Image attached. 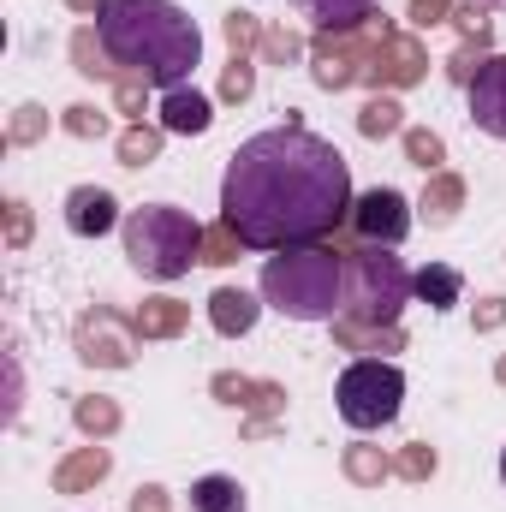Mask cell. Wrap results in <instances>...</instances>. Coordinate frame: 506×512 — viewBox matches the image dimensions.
<instances>
[{"mask_svg": "<svg viewBox=\"0 0 506 512\" xmlns=\"http://www.w3.org/2000/svg\"><path fill=\"white\" fill-rule=\"evenodd\" d=\"M137 322L120 316L114 304H90V310H78V322H72V352H78V364L84 370H131L137 364Z\"/></svg>", "mask_w": 506, "mask_h": 512, "instance_id": "8", "label": "cell"}, {"mask_svg": "<svg viewBox=\"0 0 506 512\" xmlns=\"http://www.w3.org/2000/svg\"><path fill=\"white\" fill-rule=\"evenodd\" d=\"M72 429H78L84 441H114V435L126 429V405H120L114 393H78V399H72Z\"/></svg>", "mask_w": 506, "mask_h": 512, "instance_id": "20", "label": "cell"}, {"mask_svg": "<svg viewBox=\"0 0 506 512\" xmlns=\"http://www.w3.org/2000/svg\"><path fill=\"white\" fill-rule=\"evenodd\" d=\"M96 30L120 78H143L149 90H179L203 66V30L179 0H102Z\"/></svg>", "mask_w": 506, "mask_h": 512, "instance_id": "2", "label": "cell"}, {"mask_svg": "<svg viewBox=\"0 0 506 512\" xmlns=\"http://www.w3.org/2000/svg\"><path fill=\"white\" fill-rule=\"evenodd\" d=\"M465 102H471V126L483 131V137H501L506 143V54L483 60V72L465 90Z\"/></svg>", "mask_w": 506, "mask_h": 512, "instance_id": "13", "label": "cell"}, {"mask_svg": "<svg viewBox=\"0 0 506 512\" xmlns=\"http://www.w3.org/2000/svg\"><path fill=\"white\" fill-rule=\"evenodd\" d=\"M489 54H495V48H483V42H459V48H453V54L441 60V72H447V84H459V90H471Z\"/></svg>", "mask_w": 506, "mask_h": 512, "instance_id": "35", "label": "cell"}, {"mask_svg": "<svg viewBox=\"0 0 506 512\" xmlns=\"http://www.w3.org/2000/svg\"><path fill=\"white\" fill-rule=\"evenodd\" d=\"M114 477V447L108 441H84L54 465V495H96Z\"/></svg>", "mask_w": 506, "mask_h": 512, "instance_id": "12", "label": "cell"}, {"mask_svg": "<svg viewBox=\"0 0 506 512\" xmlns=\"http://www.w3.org/2000/svg\"><path fill=\"white\" fill-rule=\"evenodd\" d=\"M358 137H370V143L405 137V102L387 96V90H370V102L358 108Z\"/></svg>", "mask_w": 506, "mask_h": 512, "instance_id": "26", "label": "cell"}, {"mask_svg": "<svg viewBox=\"0 0 506 512\" xmlns=\"http://www.w3.org/2000/svg\"><path fill=\"white\" fill-rule=\"evenodd\" d=\"M262 30H268V18H256V12H245V6H233L227 18H221V36H227V48L233 54H262Z\"/></svg>", "mask_w": 506, "mask_h": 512, "instance_id": "33", "label": "cell"}, {"mask_svg": "<svg viewBox=\"0 0 506 512\" xmlns=\"http://www.w3.org/2000/svg\"><path fill=\"white\" fill-rule=\"evenodd\" d=\"M328 328H334V346H340V352H352V358H393V352H405V346H411L405 322L376 328V322H358V316H346V310H340Z\"/></svg>", "mask_w": 506, "mask_h": 512, "instance_id": "16", "label": "cell"}, {"mask_svg": "<svg viewBox=\"0 0 506 512\" xmlns=\"http://www.w3.org/2000/svg\"><path fill=\"white\" fill-rule=\"evenodd\" d=\"M66 12H78V18H96V12H102V0H66Z\"/></svg>", "mask_w": 506, "mask_h": 512, "instance_id": "45", "label": "cell"}, {"mask_svg": "<svg viewBox=\"0 0 506 512\" xmlns=\"http://www.w3.org/2000/svg\"><path fill=\"white\" fill-rule=\"evenodd\" d=\"M465 197H471L465 173L441 167V173H429V179H423V191H417V221H423L429 233H447V227L465 215Z\"/></svg>", "mask_w": 506, "mask_h": 512, "instance_id": "14", "label": "cell"}, {"mask_svg": "<svg viewBox=\"0 0 506 512\" xmlns=\"http://www.w3.org/2000/svg\"><path fill=\"white\" fill-rule=\"evenodd\" d=\"M36 239V209L24 197H6V251H30Z\"/></svg>", "mask_w": 506, "mask_h": 512, "instance_id": "38", "label": "cell"}, {"mask_svg": "<svg viewBox=\"0 0 506 512\" xmlns=\"http://www.w3.org/2000/svg\"><path fill=\"white\" fill-rule=\"evenodd\" d=\"M298 12L310 18L316 36H328V30H364L370 18H381V0H298Z\"/></svg>", "mask_w": 506, "mask_h": 512, "instance_id": "22", "label": "cell"}, {"mask_svg": "<svg viewBox=\"0 0 506 512\" xmlns=\"http://www.w3.org/2000/svg\"><path fill=\"white\" fill-rule=\"evenodd\" d=\"M453 30H459V42L495 48V12H489L483 0H459V6H453Z\"/></svg>", "mask_w": 506, "mask_h": 512, "instance_id": "34", "label": "cell"}, {"mask_svg": "<svg viewBox=\"0 0 506 512\" xmlns=\"http://www.w3.org/2000/svg\"><path fill=\"white\" fill-rule=\"evenodd\" d=\"M346 251V316L393 328L411 304V268L393 245H364V239H334Z\"/></svg>", "mask_w": 506, "mask_h": 512, "instance_id": "5", "label": "cell"}, {"mask_svg": "<svg viewBox=\"0 0 506 512\" xmlns=\"http://www.w3.org/2000/svg\"><path fill=\"white\" fill-rule=\"evenodd\" d=\"M411 298L429 304L435 316H447L453 304H465V274L453 262H423V268H411Z\"/></svg>", "mask_w": 506, "mask_h": 512, "instance_id": "18", "label": "cell"}, {"mask_svg": "<svg viewBox=\"0 0 506 512\" xmlns=\"http://www.w3.org/2000/svg\"><path fill=\"white\" fill-rule=\"evenodd\" d=\"M506 328V292H483L471 304V334H501Z\"/></svg>", "mask_w": 506, "mask_h": 512, "instance_id": "39", "label": "cell"}, {"mask_svg": "<svg viewBox=\"0 0 506 512\" xmlns=\"http://www.w3.org/2000/svg\"><path fill=\"white\" fill-rule=\"evenodd\" d=\"M209 328L221 340H245L256 322H262V292H245V286H215L209 292Z\"/></svg>", "mask_w": 506, "mask_h": 512, "instance_id": "17", "label": "cell"}, {"mask_svg": "<svg viewBox=\"0 0 506 512\" xmlns=\"http://www.w3.org/2000/svg\"><path fill=\"white\" fill-rule=\"evenodd\" d=\"M60 126L42 102H18L12 114H6V149H36V143H48V131Z\"/></svg>", "mask_w": 506, "mask_h": 512, "instance_id": "28", "label": "cell"}, {"mask_svg": "<svg viewBox=\"0 0 506 512\" xmlns=\"http://www.w3.org/2000/svg\"><path fill=\"white\" fill-rule=\"evenodd\" d=\"M280 429H286L280 417H245V423H239V435H245V441H274Z\"/></svg>", "mask_w": 506, "mask_h": 512, "instance_id": "44", "label": "cell"}, {"mask_svg": "<svg viewBox=\"0 0 506 512\" xmlns=\"http://www.w3.org/2000/svg\"><path fill=\"white\" fill-rule=\"evenodd\" d=\"M435 471H441V453H435L429 441L393 447V477H399V483H435Z\"/></svg>", "mask_w": 506, "mask_h": 512, "instance_id": "31", "label": "cell"}, {"mask_svg": "<svg viewBox=\"0 0 506 512\" xmlns=\"http://www.w3.org/2000/svg\"><path fill=\"white\" fill-rule=\"evenodd\" d=\"M126 262L155 280V286H173L191 274V262H203V221L179 203H143V209H126Z\"/></svg>", "mask_w": 506, "mask_h": 512, "instance_id": "4", "label": "cell"}, {"mask_svg": "<svg viewBox=\"0 0 506 512\" xmlns=\"http://www.w3.org/2000/svg\"><path fill=\"white\" fill-rule=\"evenodd\" d=\"M429 42L417 36V30H387L376 42V54H370V78H364V90H387V96H405V90H417L423 78H429Z\"/></svg>", "mask_w": 506, "mask_h": 512, "instance_id": "10", "label": "cell"}, {"mask_svg": "<svg viewBox=\"0 0 506 512\" xmlns=\"http://www.w3.org/2000/svg\"><path fill=\"white\" fill-rule=\"evenodd\" d=\"M352 167L334 137L310 126H274L245 137L221 173V221L245 239V251H292L340 239L352 221Z\"/></svg>", "mask_w": 506, "mask_h": 512, "instance_id": "1", "label": "cell"}, {"mask_svg": "<svg viewBox=\"0 0 506 512\" xmlns=\"http://www.w3.org/2000/svg\"><path fill=\"white\" fill-rule=\"evenodd\" d=\"M191 512H251V495H245V483H239V477L209 471V477H197V483H191Z\"/></svg>", "mask_w": 506, "mask_h": 512, "instance_id": "25", "label": "cell"}, {"mask_svg": "<svg viewBox=\"0 0 506 512\" xmlns=\"http://www.w3.org/2000/svg\"><path fill=\"white\" fill-rule=\"evenodd\" d=\"M256 66H262V60H251V54H233V60L221 66L215 102H227V108H245V102L256 96Z\"/></svg>", "mask_w": 506, "mask_h": 512, "instance_id": "30", "label": "cell"}, {"mask_svg": "<svg viewBox=\"0 0 506 512\" xmlns=\"http://www.w3.org/2000/svg\"><path fill=\"white\" fill-rule=\"evenodd\" d=\"M340 477H346L352 489H381V483L393 477V453L376 447L370 435H358V441L340 447Z\"/></svg>", "mask_w": 506, "mask_h": 512, "instance_id": "21", "label": "cell"}, {"mask_svg": "<svg viewBox=\"0 0 506 512\" xmlns=\"http://www.w3.org/2000/svg\"><path fill=\"white\" fill-rule=\"evenodd\" d=\"M501 489H506V447H501Z\"/></svg>", "mask_w": 506, "mask_h": 512, "instance_id": "48", "label": "cell"}, {"mask_svg": "<svg viewBox=\"0 0 506 512\" xmlns=\"http://www.w3.org/2000/svg\"><path fill=\"white\" fill-rule=\"evenodd\" d=\"M334 411L358 435H376L387 423H399V411H405V370L393 358H352L340 370V382H334Z\"/></svg>", "mask_w": 506, "mask_h": 512, "instance_id": "6", "label": "cell"}, {"mask_svg": "<svg viewBox=\"0 0 506 512\" xmlns=\"http://www.w3.org/2000/svg\"><path fill=\"white\" fill-rule=\"evenodd\" d=\"M161 149H167V126H161V120H137V126H126L114 137V155H120V167H131V173L155 167Z\"/></svg>", "mask_w": 506, "mask_h": 512, "instance_id": "24", "label": "cell"}, {"mask_svg": "<svg viewBox=\"0 0 506 512\" xmlns=\"http://www.w3.org/2000/svg\"><path fill=\"white\" fill-rule=\"evenodd\" d=\"M60 131L66 137H78V143H102L114 120H108V108H96V102H72V108H60Z\"/></svg>", "mask_w": 506, "mask_h": 512, "instance_id": "32", "label": "cell"}, {"mask_svg": "<svg viewBox=\"0 0 506 512\" xmlns=\"http://www.w3.org/2000/svg\"><path fill=\"white\" fill-rule=\"evenodd\" d=\"M239 251H245V239H239L227 221H209V227H203V268H233Z\"/></svg>", "mask_w": 506, "mask_h": 512, "instance_id": "36", "label": "cell"}, {"mask_svg": "<svg viewBox=\"0 0 506 512\" xmlns=\"http://www.w3.org/2000/svg\"><path fill=\"white\" fill-rule=\"evenodd\" d=\"M417 227V203L399 191V185H370V191H358V203H352V221H346V233L352 239H364V245H405V233Z\"/></svg>", "mask_w": 506, "mask_h": 512, "instance_id": "9", "label": "cell"}, {"mask_svg": "<svg viewBox=\"0 0 506 512\" xmlns=\"http://www.w3.org/2000/svg\"><path fill=\"white\" fill-rule=\"evenodd\" d=\"M66 54H72V72H78L84 84H114V78H120V66H114V54L102 48V30H96V24H78L72 42H66Z\"/></svg>", "mask_w": 506, "mask_h": 512, "instance_id": "23", "label": "cell"}, {"mask_svg": "<svg viewBox=\"0 0 506 512\" xmlns=\"http://www.w3.org/2000/svg\"><path fill=\"white\" fill-rule=\"evenodd\" d=\"M262 66H304L310 60V42H304V30L298 24H286V18H268V30H262V54H256Z\"/></svg>", "mask_w": 506, "mask_h": 512, "instance_id": "27", "label": "cell"}, {"mask_svg": "<svg viewBox=\"0 0 506 512\" xmlns=\"http://www.w3.org/2000/svg\"><path fill=\"white\" fill-rule=\"evenodd\" d=\"M108 96H114V114H126V126H137L149 114V84L143 78H114Z\"/></svg>", "mask_w": 506, "mask_h": 512, "instance_id": "37", "label": "cell"}, {"mask_svg": "<svg viewBox=\"0 0 506 512\" xmlns=\"http://www.w3.org/2000/svg\"><path fill=\"white\" fill-rule=\"evenodd\" d=\"M393 30V18L381 12L370 18L364 30H328V36H310V78H316V90H328V96H340V90H358L364 78H370V54H376V42Z\"/></svg>", "mask_w": 506, "mask_h": 512, "instance_id": "7", "label": "cell"}, {"mask_svg": "<svg viewBox=\"0 0 506 512\" xmlns=\"http://www.w3.org/2000/svg\"><path fill=\"white\" fill-rule=\"evenodd\" d=\"M495 387H506V352L495 358Z\"/></svg>", "mask_w": 506, "mask_h": 512, "instance_id": "46", "label": "cell"}, {"mask_svg": "<svg viewBox=\"0 0 506 512\" xmlns=\"http://www.w3.org/2000/svg\"><path fill=\"white\" fill-rule=\"evenodd\" d=\"M262 304L280 310L286 322H334L346 310V251L334 239L322 245H292L262 262L256 280Z\"/></svg>", "mask_w": 506, "mask_h": 512, "instance_id": "3", "label": "cell"}, {"mask_svg": "<svg viewBox=\"0 0 506 512\" xmlns=\"http://www.w3.org/2000/svg\"><path fill=\"white\" fill-rule=\"evenodd\" d=\"M155 120L167 126V137H203L215 126V96L197 90V84H179V90H161L155 102Z\"/></svg>", "mask_w": 506, "mask_h": 512, "instance_id": "15", "label": "cell"}, {"mask_svg": "<svg viewBox=\"0 0 506 512\" xmlns=\"http://www.w3.org/2000/svg\"><path fill=\"white\" fill-rule=\"evenodd\" d=\"M131 322H137V340H179L191 328V304L173 298V292H155L131 310Z\"/></svg>", "mask_w": 506, "mask_h": 512, "instance_id": "19", "label": "cell"}, {"mask_svg": "<svg viewBox=\"0 0 506 512\" xmlns=\"http://www.w3.org/2000/svg\"><path fill=\"white\" fill-rule=\"evenodd\" d=\"M483 6H489V12H506V0H483Z\"/></svg>", "mask_w": 506, "mask_h": 512, "instance_id": "47", "label": "cell"}, {"mask_svg": "<svg viewBox=\"0 0 506 512\" xmlns=\"http://www.w3.org/2000/svg\"><path fill=\"white\" fill-rule=\"evenodd\" d=\"M399 149H405V161H411V167H423V179L447 167V137H441V131H429V126H405Z\"/></svg>", "mask_w": 506, "mask_h": 512, "instance_id": "29", "label": "cell"}, {"mask_svg": "<svg viewBox=\"0 0 506 512\" xmlns=\"http://www.w3.org/2000/svg\"><path fill=\"white\" fill-rule=\"evenodd\" d=\"M24 411V370H18V352H6V423H18Z\"/></svg>", "mask_w": 506, "mask_h": 512, "instance_id": "43", "label": "cell"}, {"mask_svg": "<svg viewBox=\"0 0 506 512\" xmlns=\"http://www.w3.org/2000/svg\"><path fill=\"white\" fill-rule=\"evenodd\" d=\"M209 393H215V405H233V411H245L251 376H239V370H215V376H209Z\"/></svg>", "mask_w": 506, "mask_h": 512, "instance_id": "41", "label": "cell"}, {"mask_svg": "<svg viewBox=\"0 0 506 512\" xmlns=\"http://www.w3.org/2000/svg\"><path fill=\"white\" fill-rule=\"evenodd\" d=\"M126 512H173V489H167V483H137Z\"/></svg>", "mask_w": 506, "mask_h": 512, "instance_id": "42", "label": "cell"}, {"mask_svg": "<svg viewBox=\"0 0 506 512\" xmlns=\"http://www.w3.org/2000/svg\"><path fill=\"white\" fill-rule=\"evenodd\" d=\"M453 6H459V0H405V18H411V30L423 36V30H435V24H453Z\"/></svg>", "mask_w": 506, "mask_h": 512, "instance_id": "40", "label": "cell"}, {"mask_svg": "<svg viewBox=\"0 0 506 512\" xmlns=\"http://www.w3.org/2000/svg\"><path fill=\"white\" fill-rule=\"evenodd\" d=\"M60 215H66L72 239H108L114 227H126V209H120V197L108 185H72L66 203H60Z\"/></svg>", "mask_w": 506, "mask_h": 512, "instance_id": "11", "label": "cell"}]
</instances>
